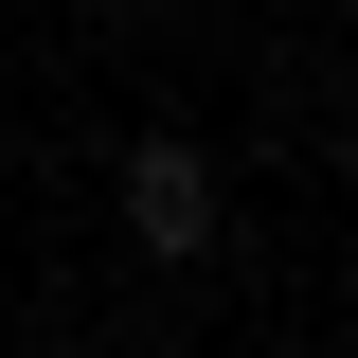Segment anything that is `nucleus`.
Here are the masks:
<instances>
[{"label": "nucleus", "mask_w": 358, "mask_h": 358, "mask_svg": "<svg viewBox=\"0 0 358 358\" xmlns=\"http://www.w3.org/2000/svg\"><path fill=\"white\" fill-rule=\"evenodd\" d=\"M126 215H143V251H197L215 233V162L197 143H126Z\"/></svg>", "instance_id": "obj_1"}]
</instances>
